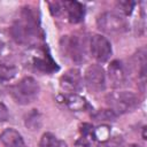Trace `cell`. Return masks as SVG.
<instances>
[{"label": "cell", "mask_w": 147, "mask_h": 147, "mask_svg": "<svg viewBox=\"0 0 147 147\" xmlns=\"http://www.w3.org/2000/svg\"><path fill=\"white\" fill-rule=\"evenodd\" d=\"M144 132H142V138L144 139H146V126H144V130H142Z\"/></svg>", "instance_id": "cb8c5ba5"}, {"label": "cell", "mask_w": 147, "mask_h": 147, "mask_svg": "<svg viewBox=\"0 0 147 147\" xmlns=\"http://www.w3.org/2000/svg\"><path fill=\"white\" fill-rule=\"evenodd\" d=\"M0 142L2 147H28L23 137L15 129H6L0 136Z\"/></svg>", "instance_id": "4fadbf2b"}, {"label": "cell", "mask_w": 147, "mask_h": 147, "mask_svg": "<svg viewBox=\"0 0 147 147\" xmlns=\"http://www.w3.org/2000/svg\"><path fill=\"white\" fill-rule=\"evenodd\" d=\"M8 117H9V113H8L7 107L2 102H0V122L7 121Z\"/></svg>", "instance_id": "7402d4cb"}, {"label": "cell", "mask_w": 147, "mask_h": 147, "mask_svg": "<svg viewBox=\"0 0 147 147\" xmlns=\"http://www.w3.org/2000/svg\"><path fill=\"white\" fill-rule=\"evenodd\" d=\"M88 49L91 55L100 63L107 62L113 53L110 41L101 34L91 36L88 40Z\"/></svg>", "instance_id": "52a82bcc"}, {"label": "cell", "mask_w": 147, "mask_h": 147, "mask_svg": "<svg viewBox=\"0 0 147 147\" xmlns=\"http://www.w3.org/2000/svg\"><path fill=\"white\" fill-rule=\"evenodd\" d=\"M94 136H95V140H101V141L108 140V137H109L108 126L107 125H101L96 129L94 127Z\"/></svg>", "instance_id": "ffe728a7"}, {"label": "cell", "mask_w": 147, "mask_h": 147, "mask_svg": "<svg viewBox=\"0 0 147 147\" xmlns=\"http://www.w3.org/2000/svg\"><path fill=\"white\" fill-rule=\"evenodd\" d=\"M88 44L84 36L72 34L63 36L61 39V51L75 63H82L86 60V49Z\"/></svg>", "instance_id": "5b68a950"}, {"label": "cell", "mask_w": 147, "mask_h": 147, "mask_svg": "<svg viewBox=\"0 0 147 147\" xmlns=\"http://www.w3.org/2000/svg\"><path fill=\"white\" fill-rule=\"evenodd\" d=\"M117 6L122 13V15H131L133 9H134V6H136V2L134 1H130V0H123V1H118L117 2Z\"/></svg>", "instance_id": "ac0fdd59"}, {"label": "cell", "mask_w": 147, "mask_h": 147, "mask_svg": "<svg viewBox=\"0 0 147 147\" xmlns=\"http://www.w3.org/2000/svg\"><path fill=\"white\" fill-rule=\"evenodd\" d=\"M40 92V86L33 77H24L17 84L10 87L9 93L13 100L18 105H29L33 102Z\"/></svg>", "instance_id": "3957f363"}, {"label": "cell", "mask_w": 147, "mask_h": 147, "mask_svg": "<svg viewBox=\"0 0 147 147\" xmlns=\"http://www.w3.org/2000/svg\"><path fill=\"white\" fill-rule=\"evenodd\" d=\"M94 118L96 121H114L116 118V115L111 110L106 109V110H99L96 114H94Z\"/></svg>", "instance_id": "d6986e66"}, {"label": "cell", "mask_w": 147, "mask_h": 147, "mask_svg": "<svg viewBox=\"0 0 147 147\" xmlns=\"http://www.w3.org/2000/svg\"><path fill=\"white\" fill-rule=\"evenodd\" d=\"M96 25L100 31L108 34H119L127 30L126 18L115 11H105L100 14L96 18Z\"/></svg>", "instance_id": "8992f818"}, {"label": "cell", "mask_w": 147, "mask_h": 147, "mask_svg": "<svg viewBox=\"0 0 147 147\" xmlns=\"http://www.w3.org/2000/svg\"><path fill=\"white\" fill-rule=\"evenodd\" d=\"M121 147H140V146L137 144H129V145H122Z\"/></svg>", "instance_id": "603a6c76"}, {"label": "cell", "mask_w": 147, "mask_h": 147, "mask_svg": "<svg viewBox=\"0 0 147 147\" xmlns=\"http://www.w3.org/2000/svg\"><path fill=\"white\" fill-rule=\"evenodd\" d=\"M8 47V38L7 34L3 31H0V54L3 53V51Z\"/></svg>", "instance_id": "44dd1931"}, {"label": "cell", "mask_w": 147, "mask_h": 147, "mask_svg": "<svg viewBox=\"0 0 147 147\" xmlns=\"http://www.w3.org/2000/svg\"><path fill=\"white\" fill-rule=\"evenodd\" d=\"M106 102L116 116L133 111L139 105V98L133 92L129 91H117L107 94Z\"/></svg>", "instance_id": "277c9868"}, {"label": "cell", "mask_w": 147, "mask_h": 147, "mask_svg": "<svg viewBox=\"0 0 147 147\" xmlns=\"http://www.w3.org/2000/svg\"><path fill=\"white\" fill-rule=\"evenodd\" d=\"M23 62L26 67L44 74H53L59 70V65L51 56L47 47L31 46L24 53Z\"/></svg>", "instance_id": "7a4b0ae2"}, {"label": "cell", "mask_w": 147, "mask_h": 147, "mask_svg": "<svg viewBox=\"0 0 147 147\" xmlns=\"http://www.w3.org/2000/svg\"><path fill=\"white\" fill-rule=\"evenodd\" d=\"M60 86L64 93H78L83 88V77L78 69H69L60 78Z\"/></svg>", "instance_id": "30bf717a"}, {"label": "cell", "mask_w": 147, "mask_h": 147, "mask_svg": "<svg viewBox=\"0 0 147 147\" xmlns=\"http://www.w3.org/2000/svg\"><path fill=\"white\" fill-rule=\"evenodd\" d=\"M10 37L21 45L34 46L41 37L40 23L37 16V11L30 6L22 8L18 18H16L10 26Z\"/></svg>", "instance_id": "6da1fadb"}, {"label": "cell", "mask_w": 147, "mask_h": 147, "mask_svg": "<svg viewBox=\"0 0 147 147\" xmlns=\"http://www.w3.org/2000/svg\"><path fill=\"white\" fill-rule=\"evenodd\" d=\"M18 72L17 67L9 63H0V84H7L13 80Z\"/></svg>", "instance_id": "9a60e30c"}, {"label": "cell", "mask_w": 147, "mask_h": 147, "mask_svg": "<svg viewBox=\"0 0 147 147\" xmlns=\"http://www.w3.org/2000/svg\"><path fill=\"white\" fill-rule=\"evenodd\" d=\"M39 147H68V146L63 140L59 139L53 133L46 132L40 138Z\"/></svg>", "instance_id": "e0dca14e"}, {"label": "cell", "mask_w": 147, "mask_h": 147, "mask_svg": "<svg viewBox=\"0 0 147 147\" xmlns=\"http://www.w3.org/2000/svg\"><path fill=\"white\" fill-rule=\"evenodd\" d=\"M108 77L113 87L121 88L125 86L129 80V71L126 65L119 60L113 61L108 67Z\"/></svg>", "instance_id": "9c48e42d"}, {"label": "cell", "mask_w": 147, "mask_h": 147, "mask_svg": "<svg viewBox=\"0 0 147 147\" xmlns=\"http://www.w3.org/2000/svg\"><path fill=\"white\" fill-rule=\"evenodd\" d=\"M62 15H65L68 21L72 24L80 23L85 16V7L78 1H61Z\"/></svg>", "instance_id": "8fae6325"}, {"label": "cell", "mask_w": 147, "mask_h": 147, "mask_svg": "<svg viewBox=\"0 0 147 147\" xmlns=\"http://www.w3.org/2000/svg\"><path fill=\"white\" fill-rule=\"evenodd\" d=\"M59 100L72 111H82L88 107L85 98L80 96L78 93H64L59 96Z\"/></svg>", "instance_id": "7c38bea8"}, {"label": "cell", "mask_w": 147, "mask_h": 147, "mask_svg": "<svg viewBox=\"0 0 147 147\" xmlns=\"http://www.w3.org/2000/svg\"><path fill=\"white\" fill-rule=\"evenodd\" d=\"M94 141H96V140H95V136H94L93 125L88 124V123H84L80 126V138L78 140V144H80V146H83V147H91Z\"/></svg>", "instance_id": "5bb4252c"}, {"label": "cell", "mask_w": 147, "mask_h": 147, "mask_svg": "<svg viewBox=\"0 0 147 147\" xmlns=\"http://www.w3.org/2000/svg\"><path fill=\"white\" fill-rule=\"evenodd\" d=\"M85 84L92 92H101L106 87V72L100 64H91L84 75Z\"/></svg>", "instance_id": "ba28073f"}, {"label": "cell", "mask_w": 147, "mask_h": 147, "mask_svg": "<svg viewBox=\"0 0 147 147\" xmlns=\"http://www.w3.org/2000/svg\"><path fill=\"white\" fill-rule=\"evenodd\" d=\"M41 123H42V117H41V114L38 111V109H32L25 116V119H24L25 126L31 131L39 130L41 126Z\"/></svg>", "instance_id": "2e32d148"}]
</instances>
